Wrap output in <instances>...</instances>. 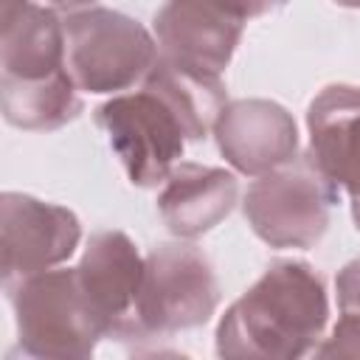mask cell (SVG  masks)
<instances>
[{
    "label": "cell",
    "instance_id": "15",
    "mask_svg": "<svg viewBox=\"0 0 360 360\" xmlns=\"http://www.w3.org/2000/svg\"><path fill=\"white\" fill-rule=\"evenodd\" d=\"M0 107L3 118L28 132H48L70 124L82 112L79 87L68 68L42 79L0 76Z\"/></svg>",
    "mask_w": 360,
    "mask_h": 360
},
{
    "label": "cell",
    "instance_id": "2",
    "mask_svg": "<svg viewBox=\"0 0 360 360\" xmlns=\"http://www.w3.org/2000/svg\"><path fill=\"white\" fill-rule=\"evenodd\" d=\"M20 349L45 360H84L107 338L104 323L84 298L76 267L39 270L6 284Z\"/></svg>",
    "mask_w": 360,
    "mask_h": 360
},
{
    "label": "cell",
    "instance_id": "16",
    "mask_svg": "<svg viewBox=\"0 0 360 360\" xmlns=\"http://www.w3.org/2000/svg\"><path fill=\"white\" fill-rule=\"evenodd\" d=\"M338 323L315 349L318 357H360V256L343 264L335 278Z\"/></svg>",
    "mask_w": 360,
    "mask_h": 360
},
{
    "label": "cell",
    "instance_id": "7",
    "mask_svg": "<svg viewBox=\"0 0 360 360\" xmlns=\"http://www.w3.org/2000/svg\"><path fill=\"white\" fill-rule=\"evenodd\" d=\"M79 239L82 222L70 208L20 191H6L0 197L3 284L68 262Z\"/></svg>",
    "mask_w": 360,
    "mask_h": 360
},
{
    "label": "cell",
    "instance_id": "6",
    "mask_svg": "<svg viewBox=\"0 0 360 360\" xmlns=\"http://www.w3.org/2000/svg\"><path fill=\"white\" fill-rule=\"evenodd\" d=\"M96 124L107 132L127 177L141 188L163 183L188 141L177 112L149 87L104 101L96 110Z\"/></svg>",
    "mask_w": 360,
    "mask_h": 360
},
{
    "label": "cell",
    "instance_id": "3",
    "mask_svg": "<svg viewBox=\"0 0 360 360\" xmlns=\"http://www.w3.org/2000/svg\"><path fill=\"white\" fill-rule=\"evenodd\" d=\"M158 39L132 17L87 6L65 17V68L82 93H118L143 82Z\"/></svg>",
    "mask_w": 360,
    "mask_h": 360
},
{
    "label": "cell",
    "instance_id": "1",
    "mask_svg": "<svg viewBox=\"0 0 360 360\" xmlns=\"http://www.w3.org/2000/svg\"><path fill=\"white\" fill-rule=\"evenodd\" d=\"M329 323L321 276L301 259H276L222 315L217 354L239 360H295L318 349Z\"/></svg>",
    "mask_w": 360,
    "mask_h": 360
},
{
    "label": "cell",
    "instance_id": "18",
    "mask_svg": "<svg viewBox=\"0 0 360 360\" xmlns=\"http://www.w3.org/2000/svg\"><path fill=\"white\" fill-rule=\"evenodd\" d=\"M53 6H59V8H87V6H93L96 0H51Z\"/></svg>",
    "mask_w": 360,
    "mask_h": 360
},
{
    "label": "cell",
    "instance_id": "4",
    "mask_svg": "<svg viewBox=\"0 0 360 360\" xmlns=\"http://www.w3.org/2000/svg\"><path fill=\"white\" fill-rule=\"evenodd\" d=\"M219 304L208 256L186 242H166L143 256L132 338H166L202 326Z\"/></svg>",
    "mask_w": 360,
    "mask_h": 360
},
{
    "label": "cell",
    "instance_id": "14",
    "mask_svg": "<svg viewBox=\"0 0 360 360\" xmlns=\"http://www.w3.org/2000/svg\"><path fill=\"white\" fill-rule=\"evenodd\" d=\"M143 87L155 90L177 112L188 141H202L208 132H214V124L228 104L222 76L174 65L160 53L143 76Z\"/></svg>",
    "mask_w": 360,
    "mask_h": 360
},
{
    "label": "cell",
    "instance_id": "17",
    "mask_svg": "<svg viewBox=\"0 0 360 360\" xmlns=\"http://www.w3.org/2000/svg\"><path fill=\"white\" fill-rule=\"evenodd\" d=\"M222 8H228L233 17H239L242 22L253 20V17H262L273 8H278L284 0H217Z\"/></svg>",
    "mask_w": 360,
    "mask_h": 360
},
{
    "label": "cell",
    "instance_id": "10",
    "mask_svg": "<svg viewBox=\"0 0 360 360\" xmlns=\"http://www.w3.org/2000/svg\"><path fill=\"white\" fill-rule=\"evenodd\" d=\"M76 278L107 338H132L135 301L143 281V256L124 231H98L90 236Z\"/></svg>",
    "mask_w": 360,
    "mask_h": 360
},
{
    "label": "cell",
    "instance_id": "19",
    "mask_svg": "<svg viewBox=\"0 0 360 360\" xmlns=\"http://www.w3.org/2000/svg\"><path fill=\"white\" fill-rule=\"evenodd\" d=\"M352 217H354V225L360 231V197H352Z\"/></svg>",
    "mask_w": 360,
    "mask_h": 360
},
{
    "label": "cell",
    "instance_id": "13",
    "mask_svg": "<svg viewBox=\"0 0 360 360\" xmlns=\"http://www.w3.org/2000/svg\"><path fill=\"white\" fill-rule=\"evenodd\" d=\"M3 76L42 79L65 70V20L31 0H3L0 17Z\"/></svg>",
    "mask_w": 360,
    "mask_h": 360
},
{
    "label": "cell",
    "instance_id": "9",
    "mask_svg": "<svg viewBox=\"0 0 360 360\" xmlns=\"http://www.w3.org/2000/svg\"><path fill=\"white\" fill-rule=\"evenodd\" d=\"M222 158L248 177H262L298 158V124L278 101H228L214 124Z\"/></svg>",
    "mask_w": 360,
    "mask_h": 360
},
{
    "label": "cell",
    "instance_id": "20",
    "mask_svg": "<svg viewBox=\"0 0 360 360\" xmlns=\"http://www.w3.org/2000/svg\"><path fill=\"white\" fill-rule=\"evenodd\" d=\"M338 6H346V8H360V0H335Z\"/></svg>",
    "mask_w": 360,
    "mask_h": 360
},
{
    "label": "cell",
    "instance_id": "8",
    "mask_svg": "<svg viewBox=\"0 0 360 360\" xmlns=\"http://www.w3.org/2000/svg\"><path fill=\"white\" fill-rule=\"evenodd\" d=\"M245 22L217 0H166L155 14V39L163 59L222 76Z\"/></svg>",
    "mask_w": 360,
    "mask_h": 360
},
{
    "label": "cell",
    "instance_id": "11",
    "mask_svg": "<svg viewBox=\"0 0 360 360\" xmlns=\"http://www.w3.org/2000/svg\"><path fill=\"white\" fill-rule=\"evenodd\" d=\"M309 160L349 197H360V87L326 84L307 110Z\"/></svg>",
    "mask_w": 360,
    "mask_h": 360
},
{
    "label": "cell",
    "instance_id": "5",
    "mask_svg": "<svg viewBox=\"0 0 360 360\" xmlns=\"http://www.w3.org/2000/svg\"><path fill=\"white\" fill-rule=\"evenodd\" d=\"M340 191L318 172L309 155L256 177L242 200L253 233L270 248H312L329 228V211Z\"/></svg>",
    "mask_w": 360,
    "mask_h": 360
},
{
    "label": "cell",
    "instance_id": "12",
    "mask_svg": "<svg viewBox=\"0 0 360 360\" xmlns=\"http://www.w3.org/2000/svg\"><path fill=\"white\" fill-rule=\"evenodd\" d=\"M236 174L219 166L180 160L158 194V211L166 228L180 239H197L217 228L236 205Z\"/></svg>",
    "mask_w": 360,
    "mask_h": 360
}]
</instances>
